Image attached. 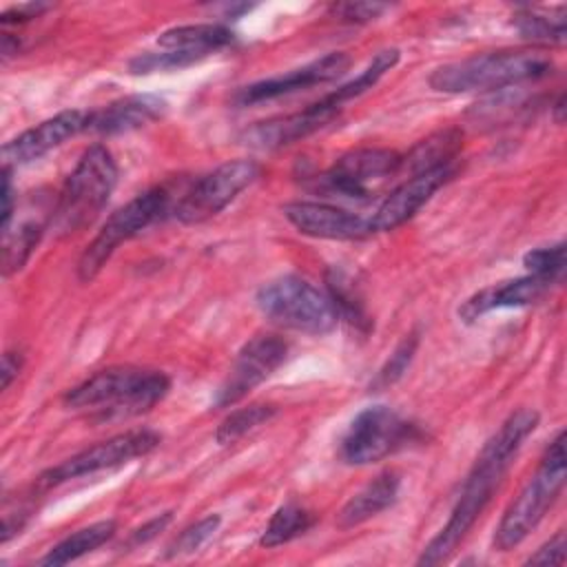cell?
Masks as SVG:
<instances>
[{
	"label": "cell",
	"mask_w": 567,
	"mask_h": 567,
	"mask_svg": "<svg viewBox=\"0 0 567 567\" xmlns=\"http://www.w3.org/2000/svg\"><path fill=\"white\" fill-rule=\"evenodd\" d=\"M536 425L538 412L529 408L512 412L501 423V427L489 436V441L476 456V463L461 487V494L452 507L445 527L423 547L416 560L419 565L445 563L456 551V547L463 543L467 532L474 527V523L492 501L514 454L518 452L523 441L536 430Z\"/></svg>",
	"instance_id": "1"
},
{
	"label": "cell",
	"mask_w": 567,
	"mask_h": 567,
	"mask_svg": "<svg viewBox=\"0 0 567 567\" xmlns=\"http://www.w3.org/2000/svg\"><path fill=\"white\" fill-rule=\"evenodd\" d=\"M171 388V379L157 370L113 365L97 370L64 396V405L100 421L131 419L148 412Z\"/></svg>",
	"instance_id": "2"
},
{
	"label": "cell",
	"mask_w": 567,
	"mask_h": 567,
	"mask_svg": "<svg viewBox=\"0 0 567 567\" xmlns=\"http://www.w3.org/2000/svg\"><path fill=\"white\" fill-rule=\"evenodd\" d=\"M551 71V60L540 51H494L443 64L432 71L430 86L441 93L505 91Z\"/></svg>",
	"instance_id": "3"
},
{
	"label": "cell",
	"mask_w": 567,
	"mask_h": 567,
	"mask_svg": "<svg viewBox=\"0 0 567 567\" xmlns=\"http://www.w3.org/2000/svg\"><path fill=\"white\" fill-rule=\"evenodd\" d=\"M117 184V164L104 144L89 146L73 173L66 177L51 226L58 235H71L86 228L106 206Z\"/></svg>",
	"instance_id": "4"
},
{
	"label": "cell",
	"mask_w": 567,
	"mask_h": 567,
	"mask_svg": "<svg viewBox=\"0 0 567 567\" xmlns=\"http://www.w3.org/2000/svg\"><path fill=\"white\" fill-rule=\"evenodd\" d=\"M565 476V432H558L545 450L534 476L505 509L494 532V547L498 551L514 549L536 529L563 492Z\"/></svg>",
	"instance_id": "5"
},
{
	"label": "cell",
	"mask_w": 567,
	"mask_h": 567,
	"mask_svg": "<svg viewBox=\"0 0 567 567\" xmlns=\"http://www.w3.org/2000/svg\"><path fill=\"white\" fill-rule=\"evenodd\" d=\"M255 303L272 323L306 334H328L339 323L332 297L299 275H284L264 284Z\"/></svg>",
	"instance_id": "6"
},
{
	"label": "cell",
	"mask_w": 567,
	"mask_h": 567,
	"mask_svg": "<svg viewBox=\"0 0 567 567\" xmlns=\"http://www.w3.org/2000/svg\"><path fill=\"white\" fill-rule=\"evenodd\" d=\"M171 195L164 186L148 188L133 197L128 204L117 208L100 228V233L93 237V241L84 248L78 261V279L84 284H91L100 270L106 266V261L113 257L120 244L133 239L144 228L162 219L164 215L173 213Z\"/></svg>",
	"instance_id": "7"
},
{
	"label": "cell",
	"mask_w": 567,
	"mask_h": 567,
	"mask_svg": "<svg viewBox=\"0 0 567 567\" xmlns=\"http://www.w3.org/2000/svg\"><path fill=\"white\" fill-rule=\"evenodd\" d=\"M419 439V427L399 416L392 408L370 405L348 425L339 445V458L348 465H370Z\"/></svg>",
	"instance_id": "8"
},
{
	"label": "cell",
	"mask_w": 567,
	"mask_h": 567,
	"mask_svg": "<svg viewBox=\"0 0 567 567\" xmlns=\"http://www.w3.org/2000/svg\"><path fill=\"white\" fill-rule=\"evenodd\" d=\"M401 173V155L390 148H354L315 177L317 190L354 202L372 199L385 182Z\"/></svg>",
	"instance_id": "9"
},
{
	"label": "cell",
	"mask_w": 567,
	"mask_h": 567,
	"mask_svg": "<svg viewBox=\"0 0 567 567\" xmlns=\"http://www.w3.org/2000/svg\"><path fill=\"white\" fill-rule=\"evenodd\" d=\"M261 168L252 159L224 162L208 175L199 177L173 206V215L182 224H199L224 210L244 188H248Z\"/></svg>",
	"instance_id": "10"
},
{
	"label": "cell",
	"mask_w": 567,
	"mask_h": 567,
	"mask_svg": "<svg viewBox=\"0 0 567 567\" xmlns=\"http://www.w3.org/2000/svg\"><path fill=\"white\" fill-rule=\"evenodd\" d=\"M157 445H159V434L153 430L122 432L117 436L95 443V445L64 458L62 463L49 467L47 472L40 474L38 483L42 487H55L60 483H66V481H73V478H80L86 474L113 470V467L131 463L133 458L146 456Z\"/></svg>",
	"instance_id": "11"
},
{
	"label": "cell",
	"mask_w": 567,
	"mask_h": 567,
	"mask_svg": "<svg viewBox=\"0 0 567 567\" xmlns=\"http://www.w3.org/2000/svg\"><path fill=\"white\" fill-rule=\"evenodd\" d=\"M288 354V343L275 334H257L237 352L228 377L215 392V408H228L261 385Z\"/></svg>",
	"instance_id": "12"
},
{
	"label": "cell",
	"mask_w": 567,
	"mask_h": 567,
	"mask_svg": "<svg viewBox=\"0 0 567 567\" xmlns=\"http://www.w3.org/2000/svg\"><path fill=\"white\" fill-rule=\"evenodd\" d=\"M348 66H350V58L341 51H332V53H328L319 60H312L299 69H292L284 75H272V78H266V80H259V82H252V84L239 89L235 95V102L241 106H248V104H259L266 100L288 95L295 91H303L315 84H326V82L341 78L348 71Z\"/></svg>",
	"instance_id": "13"
},
{
	"label": "cell",
	"mask_w": 567,
	"mask_h": 567,
	"mask_svg": "<svg viewBox=\"0 0 567 567\" xmlns=\"http://www.w3.org/2000/svg\"><path fill=\"white\" fill-rule=\"evenodd\" d=\"M456 173V164L425 171L419 175H410L405 182H401L396 188H392L383 202L379 204L377 213L368 219L372 233H385L394 230L401 224H405L410 217L416 215V210L443 186L447 184Z\"/></svg>",
	"instance_id": "14"
},
{
	"label": "cell",
	"mask_w": 567,
	"mask_h": 567,
	"mask_svg": "<svg viewBox=\"0 0 567 567\" xmlns=\"http://www.w3.org/2000/svg\"><path fill=\"white\" fill-rule=\"evenodd\" d=\"M86 120H89V111L71 109L40 122L38 126L20 133L18 137L9 140L2 146V164L11 168V166H22L33 159H40L49 151L62 146L73 135L86 131Z\"/></svg>",
	"instance_id": "15"
},
{
	"label": "cell",
	"mask_w": 567,
	"mask_h": 567,
	"mask_svg": "<svg viewBox=\"0 0 567 567\" xmlns=\"http://www.w3.org/2000/svg\"><path fill=\"white\" fill-rule=\"evenodd\" d=\"M284 217L301 233L315 239L352 241L372 233L370 221L332 204L323 202H290L284 206Z\"/></svg>",
	"instance_id": "16"
},
{
	"label": "cell",
	"mask_w": 567,
	"mask_h": 567,
	"mask_svg": "<svg viewBox=\"0 0 567 567\" xmlns=\"http://www.w3.org/2000/svg\"><path fill=\"white\" fill-rule=\"evenodd\" d=\"M337 115H339V106H334L326 97H321L319 102L306 106L299 113L284 115V117L259 122V124L250 126L244 133V144L259 148V151L284 148V146H290V144L317 133L319 128L328 126Z\"/></svg>",
	"instance_id": "17"
},
{
	"label": "cell",
	"mask_w": 567,
	"mask_h": 567,
	"mask_svg": "<svg viewBox=\"0 0 567 567\" xmlns=\"http://www.w3.org/2000/svg\"><path fill=\"white\" fill-rule=\"evenodd\" d=\"M549 286H551L549 279L527 272L525 277H516V279L498 284V286L478 290L476 295H472L470 299L463 301V306L458 308V317L463 321L472 323L478 317H483L492 310H498V308L529 306V303L538 301L549 290Z\"/></svg>",
	"instance_id": "18"
},
{
	"label": "cell",
	"mask_w": 567,
	"mask_h": 567,
	"mask_svg": "<svg viewBox=\"0 0 567 567\" xmlns=\"http://www.w3.org/2000/svg\"><path fill=\"white\" fill-rule=\"evenodd\" d=\"M166 111V102L157 95H128L122 100L111 102L104 109L89 111L86 131L100 135H120L135 128H142Z\"/></svg>",
	"instance_id": "19"
},
{
	"label": "cell",
	"mask_w": 567,
	"mask_h": 567,
	"mask_svg": "<svg viewBox=\"0 0 567 567\" xmlns=\"http://www.w3.org/2000/svg\"><path fill=\"white\" fill-rule=\"evenodd\" d=\"M399 489H401V476L394 470L377 474L341 507V512L337 514V525L341 529H350L370 520L372 516L394 505V501L399 498Z\"/></svg>",
	"instance_id": "20"
},
{
	"label": "cell",
	"mask_w": 567,
	"mask_h": 567,
	"mask_svg": "<svg viewBox=\"0 0 567 567\" xmlns=\"http://www.w3.org/2000/svg\"><path fill=\"white\" fill-rule=\"evenodd\" d=\"M463 148V131L456 126L441 128L425 140L416 142L408 155L401 157V171L410 175H419L425 171L443 168L456 164V157Z\"/></svg>",
	"instance_id": "21"
},
{
	"label": "cell",
	"mask_w": 567,
	"mask_h": 567,
	"mask_svg": "<svg viewBox=\"0 0 567 567\" xmlns=\"http://www.w3.org/2000/svg\"><path fill=\"white\" fill-rule=\"evenodd\" d=\"M233 42V31L224 24L202 22V24H182L159 33L157 44L166 51H190L199 55H210Z\"/></svg>",
	"instance_id": "22"
},
{
	"label": "cell",
	"mask_w": 567,
	"mask_h": 567,
	"mask_svg": "<svg viewBox=\"0 0 567 567\" xmlns=\"http://www.w3.org/2000/svg\"><path fill=\"white\" fill-rule=\"evenodd\" d=\"M115 520H97L89 527H82L73 534H69L66 538H62L58 545H53L42 558H40V565H47V567H60V565H66L71 560H78L80 556L84 554H91L93 549L102 547L106 540L113 538L115 534Z\"/></svg>",
	"instance_id": "23"
},
{
	"label": "cell",
	"mask_w": 567,
	"mask_h": 567,
	"mask_svg": "<svg viewBox=\"0 0 567 567\" xmlns=\"http://www.w3.org/2000/svg\"><path fill=\"white\" fill-rule=\"evenodd\" d=\"M315 520H317V516L308 507H303L295 501L284 503L270 516V520H268V525H266V529L259 538V545L270 549V547H279L284 543H290L297 536H303L315 525Z\"/></svg>",
	"instance_id": "24"
},
{
	"label": "cell",
	"mask_w": 567,
	"mask_h": 567,
	"mask_svg": "<svg viewBox=\"0 0 567 567\" xmlns=\"http://www.w3.org/2000/svg\"><path fill=\"white\" fill-rule=\"evenodd\" d=\"M396 62H399V49H383V51H379V53L372 58V62H370L354 80L341 84L337 91H332L330 95H326V100H328L330 104H334V106L341 109L343 102L354 100V97L363 95L368 89H372Z\"/></svg>",
	"instance_id": "25"
},
{
	"label": "cell",
	"mask_w": 567,
	"mask_h": 567,
	"mask_svg": "<svg viewBox=\"0 0 567 567\" xmlns=\"http://www.w3.org/2000/svg\"><path fill=\"white\" fill-rule=\"evenodd\" d=\"M44 228L35 221L20 224L13 233H4V246H2V272L4 277H11L13 272H20L29 257L33 255Z\"/></svg>",
	"instance_id": "26"
},
{
	"label": "cell",
	"mask_w": 567,
	"mask_h": 567,
	"mask_svg": "<svg viewBox=\"0 0 567 567\" xmlns=\"http://www.w3.org/2000/svg\"><path fill=\"white\" fill-rule=\"evenodd\" d=\"M277 414V408L272 403H250L246 408H239L230 412L217 427L215 439L219 445H230L259 427L261 423L270 421Z\"/></svg>",
	"instance_id": "27"
},
{
	"label": "cell",
	"mask_w": 567,
	"mask_h": 567,
	"mask_svg": "<svg viewBox=\"0 0 567 567\" xmlns=\"http://www.w3.org/2000/svg\"><path fill=\"white\" fill-rule=\"evenodd\" d=\"M514 29L534 42L545 44H560L565 40V16L563 11L558 16H545L536 11H520L512 20Z\"/></svg>",
	"instance_id": "28"
},
{
	"label": "cell",
	"mask_w": 567,
	"mask_h": 567,
	"mask_svg": "<svg viewBox=\"0 0 567 567\" xmlns=\"http://www.w3.org/2000/svg\"><path fill=\"white\" fill-rule=\"evenodd\" d=\"M419 348V332L412 330L410 334H405L401 339V343L394 348V352L390 354V359L381 365V370L377 372L374 381H372V388L374 390H383L388 385H392L394 381H399L403 377V372L408 370L414 352Z\"/></svg>",
	"instance_id": "29"
},
{
	"label": "cell",
	"mask_w": 567,
	"mask_h": 567,
	"mask_svg": "<svg viewBox=\"0 0 567 567\" xmlns=\"http://www.w3.org/2000/svg\"><path fill=\"white\" fill-rule=\"evenodd\" d=\"M523 266L527 268L529 275H538V277L556 284L565 272V244L558 241L554 246L534 248V250L525 252Z\"/></svg>",
	"instance_id": "30"
},
{
	"label": "cell",
	"mask_w": 567,
	"mask_h": 567,
	"mask_svg": "<svg viewBox=\"0 0 567 567\" xmlns=\"http://www.w3.org/2000/svg\"><path fill=\"white\" fill-rule=\"evenodd\" d=\"M217 527H219V516H217V514H208V516L199 518L197 523L188 525V527L182 529L179 536L168 545L166 558L197 551V549L217 532Z\"/></svg>",
	"instance_id": "31"
},
{
	"label": "cell",
	"mask_w": 567,
	"mask_h": 567,
	"mask_svg": "<svg viewBox=\"0 0 567 567\" xmlns=\"http://www.w3.org/2000/svg\"><path fill=\"white\" fill-rule=\"evenodd\" d=\"M385 11H388V4H381V2H343L332 7V13L348 22H370Z\"/></svg>",
	"instance_id": "32"
},
{
	"label": "cell",
	"mask_w": 567,
	"mask_h": 567,
	"mask_svg": "<svg viewBox=\"0 0 567 567\" xmlns=\"http://www.w3.org/2000/svg\"><path fill=\"white\" fill-rule=\"evenodd\" d=\"M565 554H567L565 532H558L540 549H536L525 563L527 565H563L565 563Z\"/></svg>",
	"instance_id": "33"
},
{
	"label": "cell",
	"mask_w": 567,
	"mask_h": 567,
	"mask_svg": "<svg viewBox=\"0 0 567 567\" xmlns=\"http://www.w3.org/2000/svg\"><path fill=\"white\" fill-rule=\"evenodd\" d=\"M171 520H173V512H162L159 516L151 518L148 523H144L142 527H137L135 532H131L128 545H131V547H137V545H144V543L153 540L159 532H164V529L168 527Z\"/></svg>",
	"instance_id": "34"
},
{
	"label": "cell",
	"mask_w": 567,
	"mask_h": 567,
	"mask_svg": "<svg viewBox=\"0 0 567 567\" xmlns=\"http://www.w3.org/2000/svg\"><path fill=\"white\" fill-rule=\"evenodd\" d=\"M2 233L9 230L11 226V215H13V188H11V168H2Z\"/></svg>",
	"instance_id": "35"
},
{
	"label": "cell",
	"mask_w": 567,
	"mask_h": 567,
	"mask_svg": "<svg viewBox=\"0 0 567 567\" xmlns=\"http://www.w3.org/2000/svg\"><path fill=\"white\" fill-rule=\"evenodd\" d=\"M20 365H22L20 352H4V357H2V390H7L11 385V381L18 377Z\"/></svg>",
	"instance_id": "36"
},
{
	"label": "cell",
	"mask_w": 567,
	"mask_h": 567,
	"mask_svg": "<svg viewBox=\"0 0 567 567\" xmlns=\"http://www.w3.org/2000/svg\"><path fill=\"white\" fill-rule=\"evenodd\" d=\"M551 111H554V120L560 124V122L565 120V115H563V113H565V95H563V93L556 97V102H554Z\"/></svg>",
	"instance_id": "37"
}]
</instances>
